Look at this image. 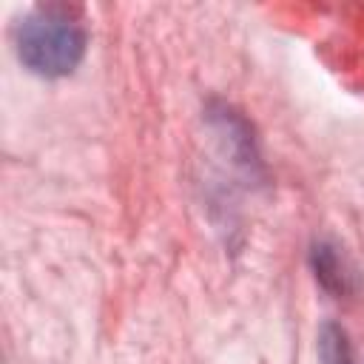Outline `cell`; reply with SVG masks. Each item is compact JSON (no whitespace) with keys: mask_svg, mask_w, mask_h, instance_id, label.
Returning <instances> with one entry per match:
<instances>
[{"mask_svg":"<svg viewBox=\"0 0 364 364\" xmlns=\"http://www.w3.org/2000/svg\"><path fill=\"white\" fill-rule=\"evenodd\" d=\"M14 48L28 71L65 77L85 54V31L57 9H37L14 26Z\"/></svg>","mask_w":364,"mask_h":364,"instance_id":"6da1fadb","label":"cell"}]
</instances>
